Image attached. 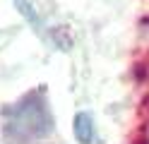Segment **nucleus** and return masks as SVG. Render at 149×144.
<instances>
[{
  "label": "nucleus",
  "instance_id": "f257e3e1",
  "mask_svg": "<svg viewBox=\"0 0 149 144\" xmlns=\"http://www.w3.org/2000/svg\"><path fill=\"white\" fill-rule=\"evenodd\" d=\"M3 139L7 144H39L55 130L48 99L43 89H31L0 111Z\"/></svg>",
  "mask_w": 149,
  "mask_h": 144
},
{
  "label": "nucleus",
  "instance_id": "f03ea898",
  "mask_svg": "<svg viewBox=\"0 0 149 144\" xmlns=\"http://www.w3.org/2000/svg\"><path fill=\"white\" fill-rule=\"evenodd\" d=\"M72 130H74V139L79 144H91L94 142V118L87 111H79L72 120Z\"/></svg>",
  "mask_w": 149,
  "mask_h": 144
}]
</instances>
